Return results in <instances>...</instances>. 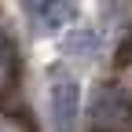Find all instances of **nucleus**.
Listing matches in <instances>:
<instances>
[{
    "mask_svg": "<svg viewBox=\"0 0 132 132\" xmlns=\"http://www.w3.org/2000/svg\"><path fill=\"white\" fill-rule=\"evenodd\" d=\"M48 103H52V128L55 132H73L77 128L81 85L73 77H55L52 81V92H48Z\"/></svg>",
    "mask_w": 132,
    "mask_h": 132,
    "instance_id": "1",
    "label": "nucleus"
},
{
    "mask_svg": "<svg viewBox=\"0 0 132 132\" xmlns=\"http://www.w3.org/2000/svg\"><path fill=\"white\" fill-rule=\"evenodd\" d=\"M26 11L37 19L40 29H55L66 15H70V0H22Z\"/></svg>",
    "mask_w": 132,
    "mask_h": 132,
    "instance_id": "2",
    "label": "nucleus"
},
{
    "mask_svg": "<svg viewBox=\"0 0 132 132\" xmlns=\"http://www.w3.org/2000/svg\"><path fill=\"white\" fill-rule=\"evenodd\" d=\"M11 37L7 33H0V88L7 85V77H11Z\"/></svg>",
    "mask_w": 132,
    "mask_h": 132,
    "instance_id": "3",
    "label": "nucleus"
}]
</instances>
